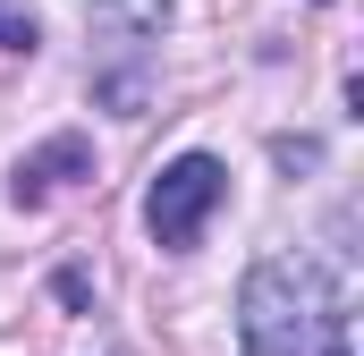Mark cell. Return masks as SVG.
I'll list each match as a JSON object with an SVG mask.
<instances>
[{
	"label": "cell",
	"instance_id": "6da1fadb",
	"mask_svg": "<svg viewBox=\"0 0 364 356\" xmlns=\"http://www.w3.org/2000/svg\"><path fill=\"white\" fill-rule=\"evenodd\" d=\"M246 356H348V288L314 255H263L237 288Z\"/></svg>",
	"mask_w": 364,
	"mask_h": 356
},
{
	"label": "cell",
	"instance_id": "7a4b0ae2",
	"mask_svg": "<svg viewBox=\"0 0 364 356\" xmlns=\"http://www.w3.org/2000/svg\"><path fill=\"white\" fill-rule=\"evenodd\" d=\"M220 195H229V170H220L212 153H178L170 170L153 178V195H144V229H153V246H170V255L195 246Z\"/></svg>",
	"mask_w": 364,
	"mask_h": 356
},
{
	"label": "cell",
	"instance_id": "3957f363",
	"mask_svg": "<svg viewBox=\"0 0 364 356\" xmlns=\"http://www.w3.org/2000/svg\"><path fill=\"white\" fill-rule=\"evenodd\" d=\"M161 17H170V0H85V34L102 51H119V60H144Z\"/></svg>",
	"mask_w": 364,
	"mask_h": 356
},
{
	"label": "cell",
	"instance_id": "277c9868",
	"mask_svg": "<svg viewBox=\"0 0 364 356\" xmlns=\"http://www.w3.org/2000/svg\"><path fill=\"white\" fill-rule=\"evenodd\" d=\"M68 178H93V145H85V136H51V145H34V153L17 162V204H43V195L68 187Z\"/></svg>",
	"mask_w": 364,
	"mask_h": 356
},
{
	"label": "cell",
	"instance_id": "5b68a950",
	"mask_svg": "<svg viewBox=\"0 0 364 356\" xmlns=\"http://www.w3.org/2000/svg\"><path fill=\"white\" fill-rule=\"evenodd\" d=\"M34 43H43L34 9H0V51H34Z\"/></svg>",
	"mask_w": 364,
	"mask_h": 356
}]
</instances>
